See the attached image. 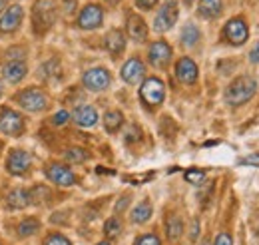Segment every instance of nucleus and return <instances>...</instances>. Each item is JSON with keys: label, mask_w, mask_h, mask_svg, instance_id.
I'll return each mask as SVG.
<instances>
[{"label": "nucleus", "mask_w": 259, "mask_h": 245, "mask_svg": "<svg viewBox=\"0 0 259 245\" xmlns=\"http://www.w3.org/2000/svg\"><path fill=\"white\" fill-rule=\"evenodd\" d=\"M255 90H257L255 80L249 78V76H241V78H237L229 84L226 92V102L229 106H241V104H245L247 100L253 98Z\"/></svg>", "instance_id": "1"}, {"label": "nucleus", "mask_w": 259, "mask_h": 245, "mask_svg": "<svg viewBox=\"0 0 259 245\" xmlns=\"http://www.w3.org/2000/svg\"><path fill=\"white\" fill-rule=\"evenodd\" d=\"M163 96H165V88H163V82L158 78H148L140 88V98L148 106H160L163 102Z\"/></svg>", "instance_id": "2"}, {"label": "nucleus", "mask_w": 259, "mask_h": 245, "mask_svg": "<svg viewBox=\"0 0 259 245\" xmlns=\"http://www.w3.org/2000/svg\"><path fill=\"white\" fill-rule=\"evenodd\" d=\"M176 20H178V0H165L154 20V28L158 32H165L176 24Z\"/></svg>", "instance_id": "3"}, {"label": "nucleus", "mask_w": 259, "mask_h": 245, "mask_svg": "<svg viewBox=\"0 0 259 245\" xmlns=\"http://www.w3.org/2000/svg\"><path fill=\"white\" fill-rule=\"evenodd\" d=\"M18 102L28 112H40L48 106V98L40 88H28V90L20 92L18 94Z\"/></svg>", "instance_id": "4"}, {"label": "nucleus", "mask_w": 259, "mask_h": 245, "mask_svg": "<svg viewBox=\"0 0 259 245\" xmlns=\"http://www.w3.org/2000/svg\"><path fill=\"white\" fill-rule=\"evenodd\" d=\"M82 82L90 92H102V90H106L110 86L112 76H110V72L106 68H92V70H88L84 74Z\"/></svg>", "instance_id": "5"}, {"label": "nucleus", "mask_w": 259, "mask_h": 245, "mask_svg": "<svg viewBox=\"0 0 259 245\" xmlns=\"http://www.w3.org/2000/svg\"><path fill=\"white\" fill-rule=\"evenodd\" d=\"M0 132L8 136H20L24 132V118L14 110L4 108L0 114Z\"/></svg>", "instance_id": "6"}, {"label": "nucleus", "mask_w": 259, "mask_h": 245, "mask_svg": "<svg viewBox=\"0 0 259 245\" xmlns=\"http://www.w3.org/2000/svg\"><path fill=\"white\" fill-rule=\"evenodd\" d=\"M52 22H54V6H52V2L42 0V2L34 4V28H36V32L48 30Z\"/></svg>", "instance_id": "7"}, {"label": "nucleus", "mask_w": 259, "mask_h": 245, "mask_svg": "<svg viewBox=\"0 0 259 245\" xmlns=\"http://www.w3.org/2000/svg\"><path fill=\"white\" fill-rule=\"evenodd\" d=\"M102 20H104L102 8L98 4H88V6H84V10L78 16V26L84 30H94L102 24Z\"/></svg>", "instance_id": "8"}, {"label": "nucleus", "mask_w": 259, "mask_h": 245, "mask_svg": "<svg viewBox=\"0 0 259 245\" xmlns=\"http://www.w3.org/2000/svg\"><path fill=\"white\" fill-rule=\"evenodd\" d=\"M30 168V153L24 150H12L6 157V170L14 176H22Z\"/></svg>", "instance_id": "9"}, {"label": "nucleus", "mask_w": 259, "mask_h": 245, "mask_svg": "<svg viewBox=\"0 0 259 245\" xmlns=\"http://www.w3.org/2000/svg\"><path fill=\"white\" fill-rule=\"evenodd\" d=\"M148 58H150V62L156 68H165L169 64V60H171V48H169V44H165L163 40L154 42L150 46V50H148Z\"/></svg>", "instance_id": "10"}, {"label": "nucleus", "mask_w": 259, "mask_h": 245, "mask_svg": "<svg viewBox=\"0 0 259 245\" xmlns=\"http://www.w3.org/2000/svg\"><path fill=\"white\" fill-rule=\"evenodd\" d=\"M224 36H226L231 44L237 46V44H243V42L247 40L249 32H247V26H245V22H243L241 18H233V20H229L226 24Z\"/></svg>", "instance_id": "11"}, {"label": "nucleus", "mask_w": 259, "mask_h": 245, "mask_svg": "<svg viewBox=\"0 0 259 245\" xmlns=\"http://www.w3.org/2000/svg\"><path fill=\"white\" fill-rule=\"evenodd\" d=\"M22 18H24V8L22 6H18V4L8 6V10L0 18V32H14L20 26Z\"/></svg>", "instance_id": "12"}, {"label": "nucleus", "mask_w": 259, "mask_h": 245, "mask_svg": "<svg viewBox=\"0 0 259 245\" xmlns=\"http://www.w3.org/2000/svg\"><path fill=\"white\" fill-rule=\"evenodd\" d=\"M46 176H48L50 182L62 185V187H68V185L76 184V176L72 174V170H68V168L62 166V164H52V166L48 168Z\"/></svg>", "instance_id": "13"}, {"label": "nucleus", "mask_w": 259, "mask_h": 245, "mask_svg": "<svg viewBox=\"0 0 259 245\" xmlns=\"http://www.w3.org/2000/svg\"><path fill=\"white\" fill-rule=\"evenodd\" d=\"M176 76L184 82V84H194L197 80V66L190 58H182L176 64Z\"/></svg>", "instance_id": "14"}, {"label": "nucleus", "mask_w": 259, "mask_h": 245, "mask_svg": "<svg viewBox=\"0 0 259 245\" xmlns=\"http://www.w3.org/2000/svg\"><path fill=\"white\" fill-rule=\"evenodd\" d=\"M26 72H28V68H26V64L22 60H10L2 68V76H4L8 82H12V84L20 82V80L26 76Z\"/></svg>", "instance_id": "15"}, {"label": "nucleus", "mask_w": 259, "mask_h": 245, "mask_svg": "<svg viewBox=\"0 0 259 245\" xmlns=\"http://www.w3.org/2000/svg\"><path fill=\"white\" fill-rule=\"evenodd\" d=\"M144 64L138 60V58H132L124 64V68H122V78H124V82H128V84H136V82H140L142 80V76H144Z\"/></svg>", "instance_id": "16"}, {"label": "nucleus", "mask_w": 259, "mask_h": 245, "mask_svg": "<svg viewBox=\"0 0 259 245\" xmlns=\"http://www.w3.org/2000/svg\"><path fill=\"white\" fill-rule=\"evenodd\" d=\"M126 48V36L122 30H110L106 34V50L112 54V56H118L122 54Z\"/></svg>", "instance_id": "17"}, {"label": "nucleus", "mask_w": 259, "mask_h": 245, "mask_svg": "<svg viewBox=\"0 0 259 245\" xmlns=\"http://www.w3.org/2000/svg\"><path fill=\"white\" fill-rule=\"evenodd\" d=\"M128 34L132 40H136V42H144L146 38H148V26H146V22H144V18L142 16H136V14H132L128 18Z\"/></svg>", "instance_id": "18"}, {"label": "nucleus", "mask_w": 259, "mask_h": 245, "mask_svg": "<svg viewBox=\"0 0 259 245\" xmlns=\"http://www.w3.org/2000/svg\"><path fill=\"white\" fill-rule=\"evenodd\" d=\"M74 122L82 128H92L98 122V114L92 106H80L74 110Z\"/></svg>", "instance_id": "19"}, {"label": "nucleus", "mask_w": 259, "mask_h": 245, "mask_svg": "<svg viewBox=\"0 0 259 245\" xmlns=\"http://www.w3.org/2000/svg\"><path fill=\"white\" fill-rule=\"evenodd\" d=\"M222 8H224L222 0H199L197 12H199V16H203V18H215V16L222 14Z\"/></svg>", "instance_id": "20"}, {"label": "nucleus", "mask_w": 259, "mask_h": 245, "mask_svg": "<svg viewBox=\"0 0 259 245\" xmlns=\"http://www.w3.org/2000/svg\"><path fill=\"white\" fill-rule=\"evenodd\" d=\"M6 203H8L12 210H22V208H26V206L30 203V193H28L26 189H14V191L8 193Z\"/></svg>", "instance_id": "21"}, {"label": "nucleus", "mask_w": 259, "mask_h": 245, "mask_svg": "<svg viewBox=\"0 0 259 245\" xmlns=\"http://www.w3.org/2000/svg\"><path fill=\"white\" fill-rule=\"evenodd\" d=\"M150 215H152V203H150V201H142L140 206L134 208V212H132V221H134V223H144V221L150 219Z\"/></svg>", "instance_id": "22"}, {"label": "nucleus", "mask_w": 259, "mask_h": 245, "mask_svg": "<svg viewBox=\"0 0 259 245\" xmlns=\"http://www.w3.org/2000/svg\"><path fill=\"white\" fill-rule=\"evenodd\" d=\"M165 229H167V237L169 239H178L184 231V225H182V219L178 215H169L167 221H165Z\"/></svg>", "instance_id": "23"}, {"label": "nucleus", "mask_w": 259, "mask_h": 245, "mask_svg": "<svg viewBox=\"0 0 259 245\" xmlns=\"http://www.w3.org/2000/svg\"><path fill=\"white\" fill-rule=\"evenodd\" d=\"M199 30H197V26L195 24H188V26H184V30H182V44L184 46H195L197 44V40H199Z\"/></svg>", "instance_id": "24"}, {"label": "nucleus", "mask_w": 259, "mask_h": 245, "mask_svg": "<svg viewBox=\"0 0 259 245\" xmlns=\"http://www.w3.org/2000/svg\"><path fill=\"white\" fill-rule=\"evenodd\" d=\"M122 124H124V116H122L120 112H108V114L104 116V126H106L108 132H116V130H120Z\"/></svg>", "instance_id": "25"}, {"label": "nucleus", "mask_w": 259, "mask_h": 245, "mask_svg": "<svg viewBox=\"0 0 259 245\" xmlns=\"http://www.w3.org/2000/svg\"><path fill=\"white\" fill-rule=\"evenodd\" d=\"M40 229V223H38V219H34V217H28V219H24L22 223H20V227H18V231H20V235L22 237H28V235H32Z\"/></svg>", "instance_id": "26"}, {"label": "nucleus", "mask_w": 259, "mask_h": 245, "mask_svg": "<svg viewBox=\"0 0 259 245\" xmlns=\"http://www.w3.org/2000/svg\"><path fill=\"white\" fill-rule=\"evenodd\" d=\"M28 193H30V203H42V201H46V199L50 197V191H48V187H44V185L34 187Z\"/></svg>", "instance_id": "27"}, {"label": "nucleus", "mask_w": 259, "mask_h": 245, "mask_svg": "<svg viewBox=\"0 0 259 245\" xmlns=\"http://www.w3.org/2000/svg\"><path fill=\"white\" fill-rule=\"evenodd\" d=\"M104 231H106V235H108V237H118V235H120V231H122V223H120L116 217H112V219H108V221H106Z\"/></svg>", "instance_id": "28"}, {"label": "nucleus", "mask_w": 259, "mask_h": 245, "mask_svg": "<svg viewBox=\"0 0 259 245\" xmlns=\"http://www.w3.org/2000/svg\"><path fill=\"white\" fill-rule=\"evenodd\" d=\"M86 157H88V153L84 150H80V148H72V150L66 152V159L72 161V164H82Z\"/></svg>", "instance_id": "29"}, {"label": "nucleus", "mask_w": 259, "mask_h": 245, "mask_svg": "<svg viewBox=\"0 0 259 245\" xmlns=\"http://www.w3.org/2000/svg\"><path fill=\"white\" fill-rule=\"evenodd\" d=\"M186 180L194 185H201L203 180H205V172H201V170H188L186 172Z\"/></svg>", "instance_id": "30"}, {"label": "nucleus", "mask_w": 259, "mask_h": 245, "mask_svg": "<svg viewBox=\"0 0 259 245\" xmlns=\"http://www.w3.org/2000/svg\"><path fill=\"white\" fill-rule=\"evenodd\" d=\"M56 70H58V62H56V60H50L48 64H44V66L40 68L38 76H42V78H48V76L56 74Z\"/></svg>", "instance_id": "31"}, {"label": "nucleus", "mask_w": 259, "mask_h": 245, "mask_svg": "<svg viewBox=\"0 0 259 245\" xmlns=\"http://www.w3.org/2000/svg\"><path fill=\"white\" fill-rule=\"evenodd\" d=\"M44 245H70V241L66 239L64 235H60V233H52Z\"/></svg>", "instance_id": "32"}, {"label": "nucleus", "mask_w": 259, "mask_h": 245, "mask_svg": "<svg viewBox=\"0 0 259 245\" xmlns=\"http://www.w3.org/2000/svg\"><path fill=\"white\" fill-rule=\"evenodd\" d=\"M134 245H160V239L156 235H142Z\"/></svg>", "instance_id": "33"}, {"label": "nucleus", "mask_w": 259, "mask_h": 245, "mask_svg": "<svg viewBox=\"0 0 259 245\" xmlns=\"http://www.w3.org/2000/svg\"><path fill=\"white\" fill-rule=\"evenodd\" d=\"M68 118H70V114H68L66 110H62V112H58V114L52 116V124H54V126H62V124L68 122Z\"/></svg>", "instance_id": "34"}, {"label": "nucleus", "mask_w": 259, "mask_h": 245, "mask_svg": "<svg viewBox=\"0 0 259 245\" xmlns=\"http://www.w3.org/2000/svg\"><path fill=\"white\" fill-rule=\"evenodd\" d=\"M241 164H243V166H255V168H259V153H251V155L243 157Z\"/></svg>", "instance_id": "35"}, {"label": "nucleus", "mask_w": 259, "mask_h": 245, "mask_svg": "<svg viewBox=\"0 0 259 245\" xmlns=\"http://www.w3.org/2000/svg\"><path fill=\"white\" fill-rule=\"evenodd\" d=\"M215 245H233V241H231V237H229V233H220L218 237H215Z\"/></svg>", "instance_id": "36"}, {"label": "nucleus", "mask_w": 259, "mask_h": 245, "mask_svg": "<svg viewBox=\"0 0 259 245\" xmlns=\"http://www.w3.org/2000/svg\"><path fill=\"white\" fill-rule=\"evenodd\" d=\"M136 4H138L140 8H144V10H152V8L158 4V0H136Z\"/></svg>", "instance_id": "37"}, {"label": "nucleus", "mask_w": 259, "mask_h": 245, "mask_svg": "<svg viewBox=\"0 0 259 245\" xmlns=\"http://www.w3.org/2000/svg\"><path fill=\"white\" fill-rule=\"evenodd\" d=\"M249 60L253 62V64H255V62H259V42L255 44V48L251 50V54H249Z\"/></svg>", "instance_id": "38"}, {"label": "nucleus", "mask_w": 259, "mask_h": 245, "mask_svg": "<svg viewBox=\"0 0 259 245\" xmlns=\"http://www.w3.org/2000/svg\"><path fill=\"white\" fill-rule=\"evenodd\" d=\"M130 197H122V201H118V206H116V212H122L126 206H128Z\"/></svg>", "instance_id": "39"}, {"label": "nucleus", "mask_w": 259, "mask_h": 245, "mask_svg": "<svg viewBox=\"0 0 259 245\" xmlns=\"http://www.w3.org/2000/svg\"><path fill=\"white\" fill-rule=\"evenodd\" d=\"M197 233H199V223H197V221H194V227H192V239H195V237H197Z\"/></svg>", "instance_id": "40"}, {"label": "nucleus", "mask_w": 259, "mask_h": 245, "mask_svg": "<svg viewBox=\"0 0 259 245\" xmlns=\"http://www.w3.org/2000/svg\"><path fill=\"white\" fill-rule=\"evenodd\" d=\"M6 8V0H0V12Z\"/></svg>", "instance_id": "41"}, {"label": "nucleus", "mask_w": 259, "mask_h": 245, "mask_svg": "<svg viewBox=\"0 0 259 245\" xmlns=\"http://www.w3.org/2000/svg\"><path fill=\"white\" fill-rule=\"evenodd\" d=\"M98 245H112V243H108V241H102V243H98Z\"/></svg>", "instance_id": "42"}, {"label": "nucleus", "mask_w": 259, "mask_h": 245, "mask_svg": "<svg viewBox=\"0 0 259 245\" xmlns=\"http://www.w3.org/2000/svg\"><path fill=\"white\" fill-rule=\"evenodd\" d=\"M192 2H194V0H186V4H192Z\"/></svg>", "instance_id": "43"}, {"label": "nucleus", "mask_w": 259, "mask_h": 245, "mask_svg": "<svg viewBox=\"0 0 259 245\" xmlns=\"http://www.w3.org/2000/svg\"><path fill=\"white\" fill-rule=\"evenodd\" d=\"M0 96H2V84H0Z\"/></svg>", "instance_id": "44"}, {"label": "nucleus", "mask_w": 259, "mask_h": 245, "mask_svg": "<svg viewBox=\"0 0 259 245\" xmlns=\"http://www.w3.org/2000/svg\"><path fill=\"white\" fill-rule=\"evenodd\" d=\"M201 245H209V243H207V241H203V243H201Z\"/></svg>", "instance_id": "45"}]
</instances>
